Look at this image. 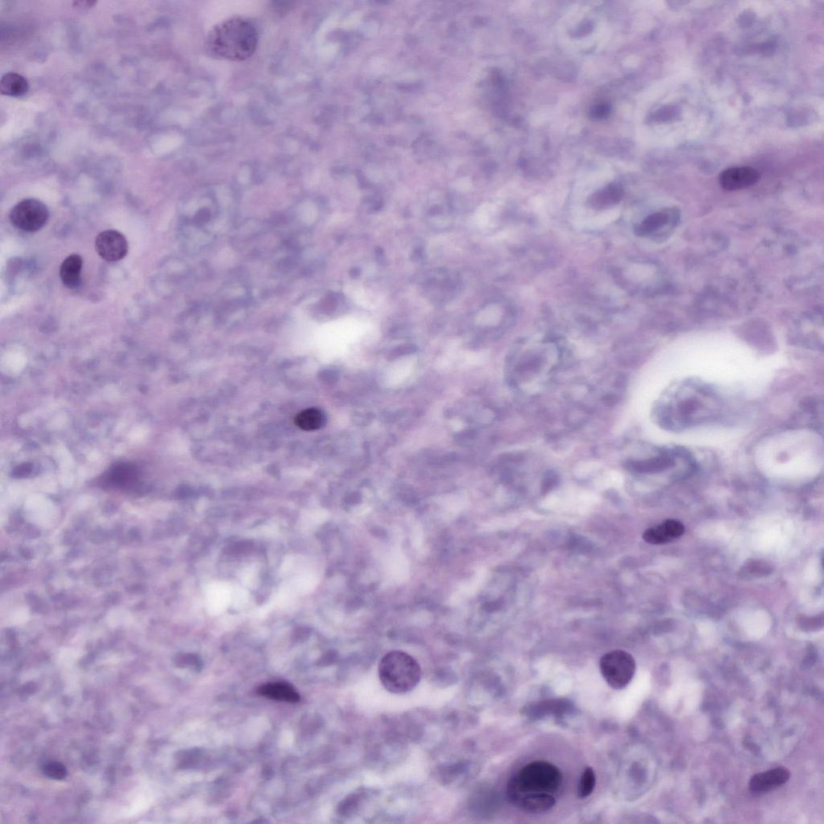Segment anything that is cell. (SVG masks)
<instances>
[{"instance_id":"cell-1","label":"cell","mask_w":824,"mask_h":824,"mask_svg":"<svg viewBox=\"0 0 824 824\" xmlns=\"http://www.w3.org/2000/svg\"><path fill=\"white\" fill-rule=\"evenodd\" d=\"M727 404L709 383L693 378L674 382L662 395L656 418L664 430L683 432L721 420Z\"/></svg>"},{"instance_id":"cell-2","label":"cell","mask_w":824,"mask_h":824,"mask_svg":"<svg viewBox=\"0 0 824 824\" xmlns=\"http://www.w3.org/2000/svg\"><path fill=\"white\" fill-rule=\"evenodd\" d=\"M258 40L257 30L252 22L236 16L217 25L210 32L205 47L216 58L243 61L252 57Z\"/></svg>"},{"instance_id":"cell-3","label":"cell","mask_w":824,"mask_h":824,"mask_svg":"<svg viewBox=\"0 0 824 824\" xmlns=\"http://www.w3.org/2000/svg\"><path fill=\"white\" fill-rule=\"evenodd\" d=\"M563 783V775L558 767L548 761H539L523 767L512 777L508 785V794L515 804L527 794H548L555 795Z\"/></svg>"},{"instance_id":"cell-4","label":"cell","mask_w":824,"mask_h":824,"mask_svg":"<svg viewBox=\"0 0 824 824\" xmlns=\"http://www.w3.org/2000/svg\"><path fill=\"white\" fill-rule=\"evenodd\" d=\"M422 671L413 657L401 650L390 651L378 665L382 686L393 694L408 693L419 684Z\"/></svg>"},{"instance_id":"cell-5","label":"cell","mask_w":824,"mask_h":824,"mask_svg":"<svg viewBox=\"0 0 824 824\" xmlns=\"http://www.w3.org/2000/svg\"><path fill=\"white\" fill-rule=\"evenodd\" d=\"M600 669L607 683L612 688L619 690L631 682L636 671V662L630 653L616 650L601 658Z\"/></svg>"},{"instance_id":"cell-6","label":"cell","mask_w":824,"mask_h":824,"mask_svg":"<svg viewBox=\"0 0 824 824\" xmlns=\"http://www.w3.org/2000/svg\"><path fill=\"white\" fill-rule=\"evenodd\" d=\"M9 219L18 230L33 233L42 229L49 219V211L46 204L37 199L21 200L11 210Z\"/></svg>"},{"instance_id":"cell-7","label":"cell","mask_w":824,"mask_h":824,"mask_svg":"<svg viewBox=\"0 0 824 824\" xmlns=\"http://www.w3.org/2000/svg\"><path fill=\"white\" fill-rule=\"evenodd\" d=\"M96 252L110 263L124 259L128 252V243L122 233L115 230L100 233L96 240Z\"/></svg>"},{"instance_id":"cell-8","label":"cell","mask_w":824,"mask_h":824,"mask_svg":"<svg viewBox=\"0 0 824 824\" xmlns=\"http://www.w3.org/2000/svg\"><path fill=\"white\" fill-rule=\"evenodd\" d=\"M760 179V174L755 169L749 166L733 167L721 172V186L727 191H736L755 185Z\"/></svg>"},{"instance_id":"cell-9","label":"cell","mask_w":824,"mask_h":824,"mask_svg":"<svg viewBox=\"0 0 824 824\" xmlns=\"http://www.w3.org/2000/svg\"><path fill=\"white\" fill-rule=\"evenodd\" d=\"M790 778V772L787 768L777 767L775 769L757 773L749 781L750 792L761 794L771 792L786 784Z\"/></svg>"},{"instance_id":"cell-10","label":"cell","mask_w":824,"mask_h":824,"mask_svg":"<svg viewBox=\"0 0 824 824\" xmlns=\"http://www.w3.org/2000/svg\"><path fill=\"white\" fill-rule=\"evenodd\" d=\"M678 214L675 210H665L651 214L637 228V233L642 236H657L676 226Z\"/></svg>"},{"instance_id":"cell-11","label":"cell","mask_w":824,"mask_h":824,"mask_svg":"<svg viewBox=\"0 0 824 824\" xmlns=\"http://www.w3.org/2000/svg\"><path fill=\"white\" fill-rule=\"evenodd\" d=\"M684 532L685 527L681 522L668 520L659 526L645 530L643 537L645 541L650 544L660 545L682 536Z\"/></svg>"},{"instance_id":"cell-12","label":"cell","mask_w":824,"mask_h":824,"mask_svg":"<svg viewBox=\"0 0 824 824\" xmlns=\"http://www.w3.org/2000/svg\"><path fill=\"white\" fill-rule=\"evenodd\" d=\"M83 260L79 255L73 254L67 257L60 265V278L63 285L75 288L80 285Z\"/></svg>"},{"instance_id":"cell-13","label":"cell","mask_w":824,"mask_h":824,"mask_svg":"<svg viewBox=\"0 0 824 824\" xmlns=\"http://www.w3.org/2000/svg\"><path fill=\"white\" fill-rule=\"evenodd\" d=\"M555 804V795L537 794L523 796L515 805L526 812L540 814V813L550 811Z\"/></svg>"},{"instance_id":"cell-14","label":"cell","mask_w":824,"mask_h":824,"mask_svg":"<svg viewBox=\"0 0 824 824\" xmlns=\"http://www.w3.org/2000/svg\"><path fill=\"white\" fill-rule=\"evenodd\" d=\"M259 694L263 697L285 701V702L296 703L300 700V695L290 684L274 683L266 684L258 689Z\"/></svg>"},{"instance_id":"cell-15","label":"cell","mask_w":824,"mask_h":824,"mask_svg":"<svg viewBox=\"0 0 824 824\" xmlns=\"http://www.w3.org/2000/svg\"><path fill=\"white\" fill-rule=\"evenodd\" d=\"M29 87V82L25 77L16 73L5 75L0 82V91L4 96L10 97L25 96Z\"/></svg>"},{"instance_id":"cell-16","label":"cell","mask_w":824,"mask_h":824,"mask_svg":"<svg viewBox=\"0 0 824 824\" xmlns=\"http://www.w3.org/2000/svg\"><path fill=\"white\" fill-rule=\"evenodd\" d=\"M295 423L302 430L315 431L325 425L326 416L320 409L308 408L300 412Z\"/></svg>"},{"instance_id":"cell-17","label":"cell","mask_w":824,"mask_h":824,"mask_svg":"<svg viewBox=\"0 0 824 824\" xmlns=\"http://www.w3.org/2000/svg\"><path fill=\"white\" fill-rule=\"evenodd\" d=\"M596 786V773L591 767H587L582 773L580 784H579V796L581 798H587L593 792Z\"/></svg>"},{"instance_id":"cell-18","label":"cell","mask_w":824,"mask_h":824,"mask_svg":"<svg viewBox=\"0 0 824 824\" xmlns=\"http://www.w3.org/2000/svg\"><path fill=\"white\" fill-rule=\"evenodd\" d=\"M620 195L621 193L617 188H609L605 191L598 193L597 198L593 200V203L600 207L614 204L620 198Z\"/></svg>"},{"instance_id":"cell-19","label":"cell","mask_w":824,"mask_h":824,"mask_svg":"<svg viewBox=\"0 0 824 824\" xmlns=\"http://www.w3.org/2000/svg\"><path fill=\"white\" fill-rule=\"evenodd\" d=\"M43 772L47 777L56 779V780H61L65 778L67 773L65 767L57 761L49 762L44 765Z\"/></svg>"},{"instance_id":"cell-20","label":"cell","mask_w":824,"mask_h":824,"mask_svg":"<svg viewBox=\"0 0 824 824\" xmlns=\"http://www.w3.org/2000/svg\"><path fill=\"white\" fill-rule=\"evenodd\" d=\"M765 565L761 564L760 562H758V563H755V562L754 561V563H752L749 566L746 567V570H748V572L750 573V574L754 575V576L756 574H758L760 576L761 575H766V574H767V572L769 571L770 569H769V567H768L767 566H765Z\"/></svg>"},{"instance_id":"cell-21","label":"cell","mask_w":824,"mask_h":824,"mask_svg":"<svg viewBox=\"0 0 824 824\" xmlns=\"http://www.w3.org/2000/svg\"><path fill=\"white\" fill-rule=\"evenodd\" d=\"M411 259H413L414 261H416V262L421 261V260L424 259H425L424 250H423V248H421V247L416 249L414 250L413 254H412Z\"/></svg>"},{"instance_id":"cell-22","label":"cell","mask_w":824,"mask_h":824,"mask_svg":"<svg viewBox=\"0 0 824 824\" xmlns=\"http://www.w3.org/2000/svg\"><path fill=\"white\" fill-rule=\"evenodd\" d=\"M96 4V2H90V1H86V2L79 1V2H77H77H75V7L79 8H82V9L86 8H90L93 7L94 5Z\"/></svg>"},{"instance_id":"cell-23","label":"cell","mask_w":824,"mask_h":824,"mask_svg":"<svg viewBox=\"0 0 824 824\" xmlns=\"http://www.w3.org/2000/svg\"><path fill=\"white\" fill-rule=\"evenodd\" d=\"M349 273L352 277H357L361 274V270L358 267H354Z\"/></svg>"},{"instance_id":"cell-24","label":"cell","mask_w":824,"mask_h":824,"mask_svg":"<svg viewBox=\"0 0 824 824\" xmlns=\"http://www.w3.org/2000/svg\"><path fill=\"white\" fill-rule=\"evenodd\" d=\"M439 213H441V209H439V206H434L430 210V214L432 215H437Z\"/></svg>"}]
</instances>
